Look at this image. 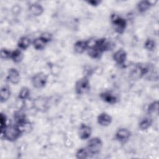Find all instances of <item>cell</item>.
<instances>
[{
    "label": "cell",
    "mask_w": 159,
    "mask_h": 159,
    "mask_svg": "<svg viewBox=\"0 0 159 159\" xmlns=\"http://www.w3.org/2000/svg\"><path fill=\"white\" fill-rule=\"evenodd\" d=\"M22 134V131L16 124L7 125L2 131H1V138L12 142L17 140Z\"/></svg>",
    "instance_id": "6da1fadb"
},
{
    "label": "cell",
    "mask_w": 159,
    "mask_h": 159,
    "mask_svg": "<svg viewBox=\"0 0 159 159\" xmlns=\"http://www.w3.org/2000/svg\"><path fill=\"white\" fill-rule=\"evenodd\" d=\"M102 146L103 142L101 138L94 137L89 139L86 148H87L91 158L101 152Z\"/></svg>",
    "instance_id": "7a4b0ae2"
},
{
    "label": "cell",
    "mask_w": 159,
    "mask_h": 159,
    "mask_svg": "<svg viewBox=\"0 0 159 159\" xmlns=\"http://www.w3.org/2000/svg\"><path fill=\"white\" fill-rule=\"evenodd\" d=\"M110 19L114 30L118 34H123L127 25V20L124 18L115 13L111 15Z\"/></svg>",
    "instance_id": "3957f363"
},
{
    "label": "cell",
    "mask_w": 159,
    "mask_h": 159,
    "mask_svg": "<svg viewBox=\"0 0 159 159\" xmlns=\"http://www.w3.org/2000/svg\"><path fill=\"white\" fill-rule=\"evenodd\" d=\"M90 90V82L88 77L83 76L78 79L75 84V91L76 94L83 95Z\"/></svg>",
    "instance_id": "277c9868"
},
{
    "label": "cell",
    "mask_w": 159,
    "mask_h": 159,
    "mask_svg": "<svg viewBox=\"0 0 159 159\" xmlns=\"http://www.w3.org/2000/svg\"><path fill=\"white\" fill-rule=\"evenodd\" d=\"M48 82V76L43 72H38L31 78V83L36 89L43 88Z\"/></svg>",
    "instance_id": "5b68a950"
},
{
    "label": "cell",
    "mask_w": 159,
    "mask_h": 159,
    "mask_svg": "<svg viewBox=\"0 0 159 159\" xmlns=\"http://www.w3.org/2000/svg\"><path fill=\"white\" fill-rule=\"evenodd\" d=\"M130 137V131L124 127L118 129L114 134V139L121 143H125L128 142Z\"/></svg>",
    "instance_id": "8992f818"
},
{
    "label": "cell",
    "mask_w": 159,
    "mask_h": 159,
    "mask_svg": "<svg viewBox=\"0 0 159 159\" xmlns=\"http://www.w3.org/2000/svg\"><path fill=\"white\" fill-rule=\"evenodd\" d=\"M99 98L102 101L109 104H115L119 101L118 97L111 91H106L99 94Z\"/></svg>",
    "instance_id": "52a82bcc"
},
{
    "label": "cell",
    "mask_w": 159,
    "mask_h": 159,
    "mask_svg": "<svg viewBox=\"0 0 159 159\" xmlns=\"http://www.w3.org/2000/svg\"><path fill=\"white\" fill-rule=\"evenodd\" d=\"M92 134V128L91 126L86 124H81L78 130V134L79 138L82 140H87L89 139L91 137Z\"/></svg>",
    "instance_id": "ba28073f"
},
{
    "label": "cell",
    "mask_w": 159,
    "mask_h": 159,
    "mask_svg": "<svg viewBox=\"0 0 159 159\" xmlns=\"http://www.w3.org/2000/svg\"><path fill=\"white\" fill-rule=\"evenodd\" d=\"M93 45L100 50L102 53L111 50L112 48V45L111 42L106 38H101L96 40Z\"/></svg>",
    "instance_id": "9c48e42d"
},
{
    "label": "cell",
    "mask_w": 159,
    "mask_h": 159,
    "mask_svg": "<svg viewBox=\"0 0 159 159\" xmlns=\"http://www.w3.org/2000/svg\"><path fill=\"white\" fill-rule=\"evenodd\" d=\"M127 52L123 49L117 50L113 53L112 55L113 60L117 65L119 66H122L125 64L127 60Z\"/></svg>",
    "instance_id": "30bf717a"
},
{
    "label": "cell",
    "mask_w": 159,
    "mask_h": 159,
    "mask_svg": "<svg viewBox=\"0 0 159 159\" xmlns=\"http://www.w3.org/2000/svg\"><path fill=\"white\" fill-rule=\"evenodd\" d=\"M7 81L13 84H17L20 81V75L19 71L15 68H11L8 70L6 77Z\"/></svg>",
    "instance_id": "8fae6325"
},
{
    "label": "cell",
    "mask_w": 159,
    "mask_h": 159,
    "mask_svg": "<svg viewBox=\"0 0 159 159\" xmlns=\"http://www.w3.org/2000/svg\"><path fill=\"white\" fill-rule=\"evenodd\" d=\"M148 72V68L147 66L140 65H137L134 69V70H132L130 75L132 79L138 80L143 77L144 75H147Z\"/></svg>",
    "instance_id": "7c38bea8"
},
{
    "label": "cell",
    "mask_w": 159,
    "mask_h": 159,
    "mask_svg": "<svg viewBox=\"0 0 159 159\" xmlns=\"http://www.w3.org/2000/svg\"><path fill=\"white\" fill-rule=\"evenodd\" d=\"M89 47V40H80L76 41L73 45L74 51L78 54H82L86 51Z\"/></svg>",
    "instance_id": "4fadbf2b"
},
{
    "label": "cell",
    "mask_w": 159,
    "mask_h": 159,
    "mask_svg": "<svg viewBox=\"0 0 159 159\" xmlns=\"http://www.w3.org/2000/svg\"><path fill=\"white\" fill-rule=\"evenodd\" d=\"M112 121V117L107 112H103L99 114L97 117L98 124L102 127H107L111 125Z\"/></svg>",
    "instance_id": "5bb4252c"
},
{
    "label": "cell",
    "mask_w": 159,
    "mask_h": 159,
    "mask_svg": "<svg viewBox=\"0 0 159 159\" xmlns=\"http://www.w3.org/2000/svg\"><path fill=\"white\" fill-rule=\"evenodd\" d=\"M157 2V1H140L137 4V9L140 13H143L147 11L152 6L155 5Z\"/></svg>",
    "instance_id": "9a60e30c"
},
{
    "label": "cell",
    "mask_w": 159,
    "mask_h": 159,
    "mask_svg": "<svg viewBox=\"0 0 159 159\" xmlns=\"http://www.w3.org/2000/svg\"><path fill=\"white\" fill-rule=\"evenodd\" d=\"M29 11L32 16L37 17L41 16L43 14L44 9L40 4L34 2L29 6Z\"/></svg>",
    "instance_id": "2e32d148"
},
{
    "label": "cell",
    "mask_w": 159,
    "mask_h": 159,
    "mask_svg": "<svg viewBox=\"0 0 159 159\" xmlns=\"http://www.w3.org/2000/svg\"><path fill=\"white\" fill-rule=\"evenodd\" d=\"M32 42V41H31L29 37L27 36H22L17 42V47L21 50H25L30 47Z\"/></svg>",
    "instance_id": "e0dca14e"
},
{
    "label": "cell",
    "mask_w": 159,
    "mask_h": 159,
    "mask_svg": "<svg viewBox=\"0 0 159 159\" xmlns=\"http://www.w3.org/2000/svg\"><path fill=\"white\" fill-rule=\"evenodd\" d=\"M87 53L93 59H99L102 55V52L95 46H89L88 48Z\"/></svg>",
    "instance_id": "ac0fdd59"
},
{
    "label": "cell",
    "mask_w": 159,
    "mask_h": 159,
    "mask_svg": "<svg viewBox=\"0 0 159 159\" xmlns=\"http://www.w3.org/2000/svg\"><path fill=\"white\" fill-rule=\"evenodd\" d=\"M11 89L8 86H2L1 88V92H0V101L1 102H6L9 98L11 97Z\"/></svg>",
    "instance_id": "d6986e66"
},
{
    "label": "cell",
    "mask_w": 159,
    "mask_h": 159,
    "mask_svg": "<svg viewBox=\"0 0 159 159\" xmlns=\"http://www.w3.org/2000/svg\"><path fill=\"white\" fill-rule=\"evenodd\" d=\"M153 123V119L150 117H145L143 118L139 123V129L142 131L148 129Z\"/></svg>",
    "instance_id": "ffe728a7"
},
{
    "label": "cell",
    "mask_w": 159,
    "mask_h": 159,
    "mask_svg": "<svg viewBox=\"0 0 159 159\" xmlns=\"http://www.w3.org/2000/svg\"><path fill=\"white\" fill-rule=\"evenodd\" d=\"M24 58V53L22 50H20L19 48H16L12 51L11 57V59L12 61L15 63H19L22 61Z\"/></svg>",
    "instance_id": "44dd1931"
},
{
    "label": "cell",
    "mask_w": 159,
    "mask_h": 159,
    "mask_svg": "<svg viewBox=\"0 0 159 159\" xmlns=\"http://www.w3.org/2000/svg\"><path fill=\"white\" fill-rule=\"evenodd\" d=\"M47 44L48 43L45 40H43L40 36L39 37L34 39L32 42V45H33V47L36 50H43L45 48Z\"/></svg>",
    "instance_id": "7402d4cb"
},
{
    "label": "cell",
    "mask_w": 159,
    "mask_h": 159,
    "mask_svg": "<svg viewBox=\"0 0 159 159\" xmlns=\"http://www.w3.org/2000/svg\"><path fill=\"white\" fill-rule=\"evenodd\" d=\"M76 158L78 159H86L91 158L90 155L86 147H81L78 149L76 152Z\"/></svg>",
    "instance_id": "603a6c76"
},
{
    "label": "cell",
    "mask_w": 159,
    "mask_h": 159,
    "mask_svg": "<svg viewBox=\"0 0 159 159\" xmlns=\"http://www.w3.org/2000/svg\"><path fill=\"white\" fill-rule=\"evenodd\" d=\"M30 94V91L29 88L27 86H23L20 88L19 94H18V98L20 100H26L27 99Z\"/></svg>",
    "instance_id": "cb8c5ba5"
},
{
    "label": "cell",
    "mask_w": 159,
    "mask_h": 159,
    "mask_svg": "<svg viewBox=\"0 0 159 159\" xmlns=\"http://www.w3.org/2000/svg\"><path fill=\"white\" fill-rule=\"evenodd\" d=\"M148 114L153 115V114H158V101H155L151 102L147 107V109Z\"/></svg>",
    "instance_id": "d4e9b609"
},
{
    "label": "cell",
    "mask_w": 159,
    "mask_h": 159,
    "mask_svg": "<svg viewBox=\"0 0 159 159\" xmlns=\"http://www.w3.org/2000/svg\"><path fill=\"white\" fill-rule=\"evenodd\" d=\"M157 47V43L155 40L148 38L144 42V48L148 51H153Z\"/></svg>",
    "instance_id": "484cf974"
},
{
    "label": "cell",
    "mask_w": 159,
    "mask_h": 159,
    "mask_svg": "<svg viewBox=\"0 0 159 159\" xmlns=\"http://www.w3.org/2000/svg\"><path fill=\"white\" fill-rule=\"evenodd\" d=\"M11 53H12V51L7 48H2L1 50V58L3 60L11 59Z\"/></svg>",
    "instance_id": "4316f807"
},
{
    "label": "cell",
    "mask_w": 159,
    "mask_h": 159,
    "mask_svg": "<svg viewBox=\"0 0 159 159\" xmlns=\"http://www.w3.org/2000/svg\"><path fill=\"white\" fill-rule=\"evenodd\" d=\"M0 124H1V127H0L1 131H2L7 125V117H6V114H3L2 112H1V115H0Z\"/></svg>",
    "instance_id": "83f0119b"
},
{
    "label": "cell",
    "mask_w": 159,
    "mask_h": 159,
    "mask_svg": "<svg viewBox=\"0 0 159 159\" xmlns=\"http://www.w3.org/2000/svg\"><path fill=\"white\" fill-rule=\"evenodd\" d=\"M40 37L43 40H45L47 43H48L50 42H51L52 40V38H53L52 34L51 33H50V32H43L42 34H41Z\"/></svg>",
    "instance_id": "f1b7e54d"
},
{
    "label": "cell",
    "mask_w": 159,
    "mask_h": 159,
    "mask_svg": "<svg viewBox=\"0 0 159 159\" xmlns=\"http://www.w3.org/2000/svg\"><path fill=\"white\" fill-rule=\"evenodd\" d=\"M86 2L89 4H90L92 6L96 7V6H99L101 4V1H98V0H91V1H86Z\"/></svg>",
    "instance_id": "f546056e"
}]
</instances>
